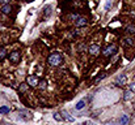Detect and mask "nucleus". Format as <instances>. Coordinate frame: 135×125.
Segmentation results:
<instances>
[{"label":"nucleus","instance_id":"nucleus-1","mask_svg":"<svg viewBox=\"0 0 135 125\" xmlns=\"http://www.w3.org/2000/svg\"><path fill=\"white\" fill-rule=\"evenodd\" d=\"M47 63L51 65V67H59L62 63H63V56L58 52H52L49 59H47Z\"/></svg>","mask_w":135,"mask_h":125},{"label":"nucleus","instance_id":"nucleus-2","mask_svg":"<svg viewBox=\"0 0 135 125\" xmlns=\"http://www.w3.org/2000/svg\"><path fill=\"white\" fill-rule=\"evenodd\" d=\"M115 52H117V47H115V44H109V46H106V47L102 50L104 56H112V55L115 53Z\"/></svg>","mask_w":135,"mask_h":125},{"label":"nucleus","instance_id":"nucleus-3","mask_svg":"<svg viewBox=\"0 0 135 125\" xmlns=\"http://www.w3.org/2000/svg\"><path fill=\"white\" fill-rule=\"evenodd\" d=\"M26 82L29 83V86H38L40 80H38V77H37V76H34V74H30V76H28V78H26Z\"/></svg>","mask_w":135,"mask_h":125},{"label":"nucleus","instance_id":"nucleus-4","mask_svg":"<svg viewBox=\"0 0 135 125\" xmlns=\"http://www.w3.org/2000/svg\"><path fill=\"white\" fill-rule=\"evenodd\" d=\"M17 117L26 121V120H30V119H32V113L28 112V111H20V112L17 113Z\"/></svg>","mask_w":135,"mask_h":125},{"label":"nucleus","instance_id":"nucleus-5","mask_svg":"<svg viewBox=\"0 0 135 125\" xmlns=\"http://www.w3.org/2000/svg\"><path fill=\"white\" fill-rule=\"evenodd\" d=\"M75 25L79 26V28H81V26H87V25H88V20L84 18V17H80V16H79V17L75 20Z\"/></svg>","mask_w":135,"mask_h":125},{"label":"nucleus","instance_id":"nucleus-6","mask_svg":"<svg viewBox=\"0 0 135 125\" xmlns=\"http://www.w3.org/2000/svg\"><path fill=\"white\" fill-rule=\"evenodd\" d=\"M9 60H11V63H17V61L20 60V52H18V51H13V52H11V55H9Z\"/></svg>","mask_w":135,"mask_h":125},{"label":"nucleus","instance_id":"nucleus-7","mask_svg":"<svg viewBox=\"0 0 135 125\" xmlns=\"http://www.w3.org/2000/svg\"><path fill=\"white\" fill-rule=\"evenodd\" d=\"M100 51H101V48H100V46H98V44H92V46L89 47V53L90 55H93V56L98 55V53H100Z\"/></svg>","mask_w":135,"mask_h":125},{"label":"nucleus","instance_id":"nucleus-8","mask_svg":"<svg viewBox=\"0 0 135 125\" xmlns=\"http://www.w3.org/2000/svg\"><path fill=\"white\" fill-rule=\"evenodd\" d=\"M127 82V77L125 76V74H121L117 80H115V85L117 86H123V85H126Z\"/></svg>","mask_w":135,"mask_h":125},{"label":"nucleus","instance_id":"nucleus-9","mask_svg":"<svg viewBox=\"0 0 135 125\" xmlns=\"http://www.w3.org/2000/svg\"><path fill=\"white\" fill-rule=\"evenodd\" d=\"M134 98V91L133 90H126L125 94H123V99L125 100H131Z\"/></svg>","mask_w":135,"mask_h":125},{"label":"nucleus","instance_id":"nucleus-10","mask_svg":"<svg viewBox=\"0 0 135 125\" xmlns=\"http://www.w3.org/2000/svg\"><path fill=\"white\" fill-rule=\"evenodd\" d=\"M62 115H63V116H62V117H63V120H66V121H70V123H74V121H75V119H74L71 115H68L66 111H63V112H62Z\"/></svg>","mask_w":135,"mask_h":125},{"label":"nucleus","instance_id":"nucleus-11","mask_svg":"<svg viewBox=\"0 0 135 125\" xmlns=\"http://www.w3.org/2000/svg\"><path fill=\"white\" fill-rule=\"evenodd\" d=\"M129 121H130V119H129L127 115H122V116L119 117V124L121 125H127Z\"/></svg>","mask_w":135,"mask_h":125},{"label":"nucleus","instance_id":"nucleus-12","mask_svg":"<svg viewBox=\"0 0 135 125\" xmlns=\"http://www.w3.org/2000/svg\"><path fill=\"white\" fill-rule=\"evenodd\" d=\"M11 10H12V7H11L9 4H7V5H3V8H1V12H3V13H5V14L11 13Z\"/></svg>","mask_w":135,"mask_h":125},{"label":"nucleus","instance_id":"nucleus-13","mask_svg":"<svg viewBox=\"0 0 135 125\" xmlns=\"http://www.w3.org/2000/svg\"><path fill=\"white\" fill-rule=\"evenodd\" d=\"M85 107V102L84 100H79L78 103H76V106H75V108L78 110V111H80V110H83Z\"/></svg>","mask_w":135,"mask_h":125},{"label":"nucleus","instance_id":"nucleus-14","mask_svg":"<svg viewBox=\"0 0 135 125\" xmlns=\"http://www.w3.org/2000/svg\"><path fill=\"white\" fill-rule=\"evenodd\" d=\"M38 87H40L41 90H45L46 87H47V81H46V80H40V82H38Z\"/></svg>","mask_w":135,"mask_h":125},{"label":"nucleus","instance_id":"nucleus-15","mask_svg":"<svg viewBox=\"0 0 135 125\" xmlns=\"http://www.w3.org/2000/svg\"><path fill=\"white\" fill-rule=\"evenodd\" d=\"M126 33L134 34L135 33V25H129V26H126Z\"/></svg>","mask_w":135,"mask_h":125},{"label":"nucleus","instance_id":"nucleus-16","mask_svg":"<svg viewBox=\"0 0 135 125\" xmlns=\"http://www.w3.org/2000/svg\"><path fill=\"white\" fill-rule=\"evenodd\" d=\"M9 112V108L7 107V106H3V107H0V113L1 115H7Z\"/></svg>","mask_w":135,"mask_h":125},{"label":"nucleus","instance_id":"nucleus-17","mask_svg":"<svg viewBox=\"0 0 135 125\" xmlns=\"http://www.w3.org/2000/svg\"><path fill=\"white\" fill-rule=\"evenodd\" d=\"M7 56V50L5 48H0V60H3Z\"/></svg>","mask_w":135,"mask_h":125},{"label":"nucleus","instance_id":"nucleus-18","mask_svg":"<svg viewBox=\"0 0 135 125\" xmlns=\"http://www.w3.org/2000/svg\"><path fill=\"white\" fill-rule=\"evenodd\" d=\"M125 43H126V46L131 47V46H134V39H131V38H126V39H125Z\"/></svg>","mask_w":135,"mask_h":125},{"label":"nucleus","instance_id":"nucleus-19","mask_svg":"<svg viewBox=\"0 0 135 125\" xmlns=\"http://www.w3.org/2000/svg\"><path fill=\"white\" fill-rule=\"evenodd\" d=\"M106 76H108L106 73H102V74H100V76H98V77H97V78L94 80V83H97V82H98V81H100V80H104V78H105Z\"/></svg>","mask_w":135,"mask_h":125},{"label":"nucleus","instance_id":"nucleus-20","mask_svg":"<svg viewBox=\"0 0 135 125\" xmlns=\"http://www.w3.org/2000/svg\"><path fill=\"white\" fill-rule=\"evenodd\" d=\"M25 90H28V83H22V85L20 86V91H21V93H24Z\"/></svg>","mask_w":135,"mask_h":125},{"label":"nucleus","instance_id":"nucleus-21","mask_svg":"<svg viewBox=\"0 0 135 125\" xmlns=\"http://www.w3.org/2000/svg\"><path fill=\"white\" fill-rule=\"evenodd\" d=\"M54 119H55L56 121H63V117H62L59 113H55V115H54Z\"/></svg>","mask_w":135,"mask_h":125},{"label":"nucleus","instance_id":"nucleus-22","mask_svg":"<svg viewBox=\"0 0 135 125\" xmlns=\"http://www.w3.org/2000/svg\"><path fill=\"white\" fill-rule=\"evenodd\" d=\"M110 7H112V0H108V3L105 4V10H109Z\"/></svg>","mask_w":135,"mask_h":125},{"label":"nucleus","instance_id":"nucleus-23","mask_svg":"<svg viewBox=\"0 0 135 125\" xmlns=\"http://www.w3.org/2000/svg\"><path fill=\"white\" fill-rule=\"evenodd\" d=\"M9 1H11V0H0V4H3V5H7V4H9Z\"/></svg>","mask_w":135,"mask_h":125},{"label":"nucleus","instance_id":"nucleus-24","mask_svg":"<svg viewBox=\"0 0 135 125\" xmlns=\"http://www.w3.org/2000/svg\"><path fill=\"white\" fill-rule=\"evenodd\" d=\"M130 90L135 91V83H130Z\"/></svg>","mask_w":135,"mask_h":125}]
</instances>
